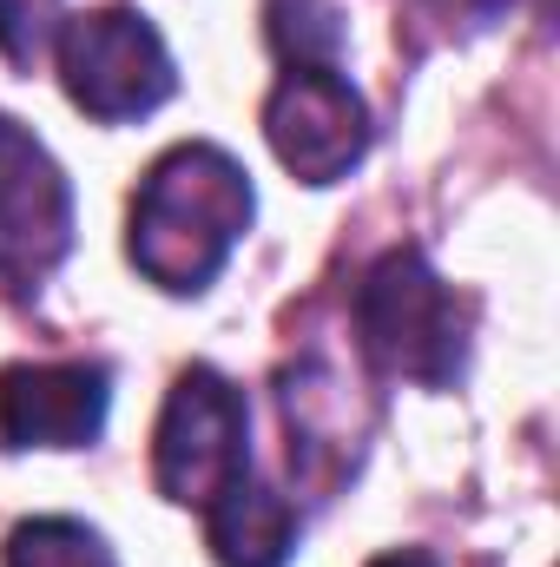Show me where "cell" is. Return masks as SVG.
Here are the masks:
<instances>
[{
    "instance_id": "6da1fadb",
    "label": "cell",
    "mask_w": 560,
    "mask_h": 567,
    "mask_svg": "<svg viewBox=\"0 0 560 567\" xmlns=\"http://www.w3.org/2000/svg\"><path fill=\"white\" fill-rule=\"evenodd\" d=\"M258 192L225 145H172L139 178L126 251L158 290H205L251 231Z\"/></svg>"
},
{
    "instance_id": "7a4b0ae2",
    "label": "cell",
    "mask_w": 560,
    "mask_h": 567,
    "mask_svg": "<svg viewBox=\"0 0 560 567\" xmlns=\"http://www.w3.org/2000/svg\"><path fill=\"white\" fill-rule=\"evenodd\" d=\"M356 337L383 377L442 390L462 377L468 317H462L455 290L428 271L422 251H390L356 284Z\"/></svg>"
},
{
    "instance_id": "3957f363",
    "label": "cell",
    "mask_w": 560,
    "mask_h": 567,
    "mask_svg": "<svg viewBox=\"0 0 560 567\" xmlns=\"http://www.w3.org/2000/svg\"><path fill=\"white\" fill-rule=\"evenodd\" d=\"M53 60H60L66 100L86 120H106V126L165 106L172 86H178V66H172L158 27L145 20L139 7H93V13L60 20Z\"/></svg>"
},
{
    "instance_id": "277c9868",
    "label": "cell",
    "mask_w": 560,
    "mask_h": 567,
    "mask_svg": "<svg viewBox=\"0 0 560 567\" xmlns=\"http://www.w3.org/2000/svg\"><path fill=\"white\" fill-rule=\"evenodd\" d=\"M245 468H251V416H245V396L218 370L191 363L172 383V396L158 410V435H152L158 495L178 502V508H205Z\"/></svg>"
},
{
    "instance_id": "5b68a950",
    "label": "cell",
    "mask_w": 560,
    "mask_h": 567,
    "mask_svg": "<svg viewBox=\"0 0 560 567\" xmlns=\"http://www.w3.org/2000/svg\"><path fill=\"white\" fill-rule=\"evenodd\" d=\"M73 251V185L60 158L0 113V284L40 290Z\"/></svg>"
},
{
    "instance_id": "8992f818",
    "label": "cell",
    "mask_w": 560,
    "mask_h": 567,
    "mask_svg": "<svg viewBox=\"0 0 560 567\" xmlns=\"http://www.w3.org/2000/svg\"><path fill=\"white\" fill-rule=\"evenodd\" d=\"M265 140L303 185L343 178L370 152V106L336 66H290L265 106Z\"/></svg>"
},
{
    "instance_id": "52a82bcc",
    "label": "cell",
    "mask_w": 560,
    "mask_h": 567,
    "mask_svg": "<svg viewBox=\"0 0 560 567\" xmlns=\"http://www.w3.org/2000/svg\"><path fill=\"white\" fill-rule=\"evenodd\" d=\"M113 410L106 363H7L0 370V449H86Z\"/></svg>"
},
{
    "instance_id": "ba28073f",
    "label": "cell",
    "mask_w": 560,
    "mask_h": 567,
    "mask_svg": "<svg viewBox=\"0 0 560 567\" xmlns=\"http://www.w3.org/2000/svg\"><path fill=\"white\" fill-rule=\"evenodd\" d=\"M205 542L218 567H283L297 548V508L245 468L218 502H205Z\"/></svg>"
},
{
    "instance_id": "9c48e42d",
    "label": "cell",
    "mask_w": 560,
    "mask_h": 567,
    "mask_svg": "<svg viewBox=\"0 0 560 567\" xmlns=\"http://www.w3.org/2000/svg\"><path fill=\"white\" fill-rule=\"evenodd\" d=\"M7 567H120V561L100 542V528H86L73 515H40V522H20L7 535Z\"/></svg>"
},
{
    "instance_id": "30bf717a",
    "label": "cell",
    "mask_w": 560,
    "mask_h": 567,
    "mask_svg": "<svg viewBox=\"0 0 560 567\" xmlns=\"http://www.w3.org/2000/svg\"><path fill=\"white\" fill-rule=\"evenodd\" d=\"M271 40L290 66H336L343 20L330 0H271Z\"/></svg>"
},
{
    "instance_id": "8fae6325",
    "label": "cell",
    "mask_w": 560,
    "mask_h": 567,
    "mask_svg": "<svg viewBox=\"0 0 560 567\" xmlns=\"http://www.w3.org/2000/svg\"><path fill=\"white\" fill-rule=\"evenodd\" d=\"M60 33V0H0V53L13 66H33Z\"/></svg>"
},
{
    "instance_id": "7c38bea8",
    "label": "cell",
    "mask_w": 560,
    "mask_h": 567,
    "mask_svg": "<svg viewBox=\"0 0 560 567\" xmlns=\"http://www.w3.org/2000/svg\"><path fill=\"white\" fill-rule=\"evenodd\" d=\"M370 567H435V555H422V548H390V555H376Z\"/></svg>"
}]
</instances>
